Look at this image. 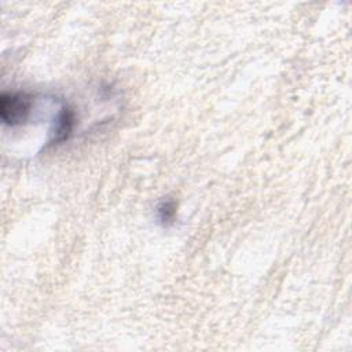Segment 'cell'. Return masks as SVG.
<instances>
[{
	"label": "cell",
	"mask_w": 352,
	"mask_h": 352,
	"mask_svg": "<svg viewBox=\"0 0 352 352\" xmlns=\"http://www.w3.org/2000/svg\"><path fill=\"white\" fill-rule=\"evenodd\" d=\"M34 96L28 92H3L0 96V118L4 125H23L30 116Z\"/></svg>",
	"instance_id": "6da1fadb"
},
{
	"label": "cell",
	"mask_w": 352,
	"mask_h": 352,
	"mask_svg": "<svg viewBox=\"0 0 352 352\" xmlns=\"http://www.w3.org/2000/svg\"><path fill=\"white\" fill-rule=\"evenodd\" d=\"M157 219L164 227H169L177 217V202L173 198H165L157 205Z\"/></svg>",
	"instance_id": "3957f363"
},
{
	"label": "cell",
	"mask_w": 352,
	"mask_h": 352,
	"mask_svg": "<svg viewBox=\"0 0 352 352\" xmlns=\"http://www.w3.org/2000/svg\"><path fill=\"white\" fill-rule=\"evenodd\" d=\"M74 121H76V116H74L73 109L69 107L67 104H62V107L59 109L56 118L54 121L50 144H58V143L67 140V138L70 136V133L74 128Z\"/></svg>",
	"instance_id": "7a4b0ae2"
}]
</instances>
